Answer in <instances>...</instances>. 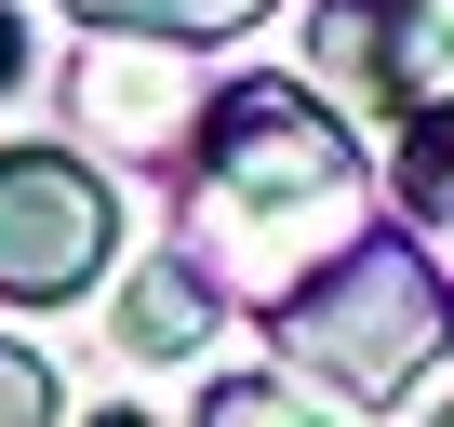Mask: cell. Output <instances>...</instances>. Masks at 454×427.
I'll return each mask as SVG.
<instances>
[{"label":"cell","instance_id":"cell-2","mask_svg":"<svg viewBox=\"0 0 454 427\" xmlns=\"http://www.w3.org/2000/svg\"><path fill=\"white\" fill-rule=\"evenodd\" d=\"M268 334H281L321 387H348V400H401V387L454 347V281H441L401 228H361L321 281H294V294L268 307Z\"/></svg>","mask_w":454,"mask_h":427},{"label":"cell","instance_id":"cell-6","mask_svg":"<svg viewBox=\"0 0 454 427\" xmlns=\"http://www.w3.org/2000/svg\"><path fill=\"white\" fill-rule=\"evenodd\" d=\"M81 27H107V41H241L254 14H281V0H67Z\"/></svg>","mask_w":454,"mask_h":427},{"label":"cell","instance_id":"cell-1","mask_svg":"<svg viewBox=\"0 0 454 427\" xmlns=\"http://www.w3.org/2000/svg\"><path fill=\"white\" fill-rule=\"evenodd\" d=\"M187 187H200V281H254L268 307L294 281H321L374 228V160H361V134L321 94H294V81L214 94V120L187 147Z\"/></svg>","mask_w":454,"mask_h":427},{"label":"cell","instance_id":"cell-8","mask_svg":"<svg viewBox=\"0 0 454 427\" xmlns=\"http://www.w3.org/2000/svg\"><path fill=\"white\" fill-rule=\"evenodd\" d=\"M401 187H414V214H441V228H454V107H441V120H414Z\"/></svg>","mask_w":454,"mask_h":427},{"label":"cell","instance_id":"cell-3","mask_svg":"<svg viewBox=\"0 0 454 427\" xmlns=\"http://www.w3.org/2000/svg\"><path fill=\"white\" fill-rule=\"evenodd\" d=\"M121 254V200L67 147H0V307H67Z\"/></svg>","mask_w":454,"mask_h":427},{"label":"cell","instance_id":"cell-9","mask_svg":"<svg viewBox=\"0 0 454 427\" xmlns=\"http://www.w3.org/2000/svg\"><path fill=\"white\" fill-rule=\"evenodd\" d=\"M0 427H54V374H41V347H14V334H0Z\"/></svg>","mask_w":454,"mask_h":427},{"label":"cell","instance_id":"cell-4","mask_svg":"<svg viewBox=\"0 0 454 427\" xmlns=\"http://www.w3.org/2000/svg\"><path fill=\"white\" fill-rule=\"evenodd\" d=\"M334 67H361L401 120H441L454 107V0H361V14H334Z\"/></svg>","mask_w":454,"mask_h":427},{"label":"cell","instance_id":"cell-5","mask_svg":"<svg viewBox=\"0 0 454 427\" xmlns=\"http://www.w3.org/2000/svg\"><path fill=\"white\" fill-rule=\"evenodd\" d=\"M200 321H214V281H200V268H134V281H121V347H134V361H187Z\"/></svg>","mask_w":454,"mask_h":427},{"label":"cell","instance_id":"cell-12","mask_svg":"<svg viewBox=\"0 0 454 427\" xmlns=\"http://www.w3.org/2000/svg\"><path fill=\"white\" fill-rule=\"evenodd\" d=\"M427 427H454V400H441V414H427Z\"/></svg>","mask_w":454,"mask_h":427},{"label":"cell","instance_id":"cell-11","mask_svg":"<svg viewBox=\"0 0 454 427\" xmlns=\"http://www.w3.org/2000/svg\"><path fill=\"white\" fill-rule=\"evenodd\" d=\"M94 427H147V414H94Z\"/></svg>","mask_w":454,"mask_h":427},{"label":"cell","instance_id":"cell-7","mask_svg":"<svg viewBox=\"0 0 454 427\" xmlns=\"http://www.w3.org/2000/svg\"><path fill=\"white\" fill-rule=\"evenodd\" d=\"M200 427H321V400H294L281 374H227V387L200 400Z\"/></svg>","mask_w":454,"mask_h":427},{"label":"cell","instance_id":"cell-10","mask_svg":"<svg viewBox=\"0 0 454 427\" xmlns=\"http://www.w3.org/2000/svg\"><path fill=\"white\" fill-rule=\"evenodd\" d=\"M14 67H27V27H14V14H0V94H14Z\"/></svg>","mask_w":454,"mask_h":427}]
</instances>
